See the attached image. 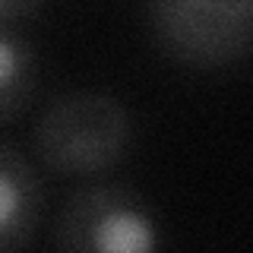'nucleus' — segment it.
<instances>
[{
	"instance_id": "nucleus-2",
	"label": "nucleus",
	"mask_w": 253,
	"mask_h": 253,
	"mask_svg": "<svg viewBox=\"0 0 253 253\" xmlns=\"http://www.w3.org/2000/svg\"><path fill=\"white\" fill-rule=\"evenodd\" d=\"M155 51L184 70H228L253 57V0H146Z\"/></svg>"
},
{
	"instance_id": "nucleus-3",
	"label": "nucleus",
	"mask_w": 253,
	"mask_h": 253,
	"mask_svg": "<svg viewBox=\"0 0 253 253\" xmlns=\"http://www.w3.org/2000/svg\"><path fill=\"white\" fill-rule=\"evenodd\" d=\"M51 244L70 253H152L165 247V228L136 187L85 180L60 203Z\"/></svg>"
},
{
	"instance_id": "nucleus-4",
	"label": "nucleus",
	"mask_w": 253,
	"mask_h": 253,
	"mask_svg": "<svg viewBox=\"0 0 253 253\" xmlns=\"http://www.w3.org/2000/svg\"><path fill=\"white\" fill-rule=\"evenodd\" d=\"M44 215L42 168L10 142H0V250L32 244Z\"/></svg>"
},
{
	"instance_id": "nucleus-1",
	"label": "nucleus",
	"mask_w": 253,
	"mask_h": 253,
	"mask_svg": "<svg viewBox=\"0 0 253 253\" xmlns=\"http://www.w3.org/2000/svg\"><path fill=\"white\" fill-rule=\"evenodd\" d=\"M133 133V114L111 92H60L32 126V155L51 177L92 180L114 171L130 155Z\"/></svg>"
},
{
	"instance_id": "nucleus-5",
	"label": "nucleus",
	"mask_w": 253,
	"mask_h": 253,
	"mask_svg": "<svg viewBox=\"0 0 253 253\" xmlns=\"http://www.w3.org/2000/svg\"><path fill=\"white\" fill-rule=\"evenodd\" d=\"M38 51L19 22H0V126L13 124L38 95Z\"/></svg>"
},
{
	"instance_id": "nucleus-6",
	"label": "nucleus",
	"mask_w": 253,
	"mask_h": 253,
	"mask_svg": "<svg viewBox=\"0 0 253 253\" xmlns=\"http://www.w3.org/2000/svg\"><path fill=\"white\" fill-rule=\"evenodd\" d=\"M42 3L44 0H0V22H22Z\"/></svg>"
}]
</instances>
